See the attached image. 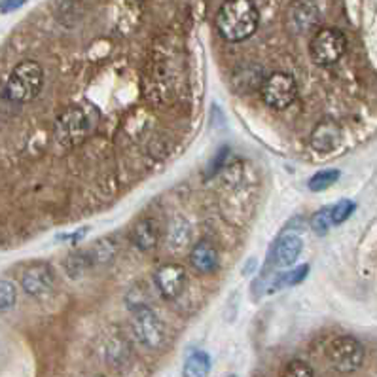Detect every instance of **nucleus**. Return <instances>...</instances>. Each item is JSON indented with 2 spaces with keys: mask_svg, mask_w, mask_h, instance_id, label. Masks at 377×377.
Wrapping results in <instances>:
<instances>
[{
  "mask_svg": "<svg viewBox=\"0 0 377 377\" xmlns=\"http://www.w3.org/2000/svg\"><path fill=\"white\" fill-rule=\"evenodd\" d=\"M258 8L251 0L224 2L216 12V29L228 42H243L258 29Z\"/></svg>",
  "mask_w": 377,
  "mask_h": 377,
  "instance_id": "nucleus-1",
  "label": "nucleus"
},
{
  "mask_svg": "<svg viewBox=\"0 0 377 377\" xmlns=\"http://www.w3.org/2000/svg\"><path fill=\"white\" fill-rule=\"evenodd\" d=\"M347 37L340 29L334 27L318 29L309 42L311 59L320 67L336 65L347 52Z\"/></svg>",
  "mask_w": 377,
  "mask_h": 377,
  "instance_id": "nucleus-3",
  "label": "nucleus"
},
{
  "mask_svg": "<svg viewBox=\"0 0 377 377\" xmlns=\"http://www.w3.org/2000/svg\"><path fill=\"white\" fill-rule=\"evenodd\" d=\"M281 377H315V374H313V368L305 360L296 358V360H290L284 366Z\"/></svg>",
  "mask_w": 377,
  "mask_h": 377,
  "instance_id": "nucleus-18",
  "label": "nucleus"
},
{
  "mask_svg": "<svg viewBox=\"0 0 377 377\" xmlns=\"http://www.w3.org/2000/svg\"><path fill=\"white\" fill-rule=\"evenodd\" d=\"M190 264L200 273H213L218 269V252L209 241H201L190 252Z\"/></svg>",
  "mask_w": 377,
  "mask_h": 377,
  "instance_id": "nucleus-11",
  "label": "nucleus"
},
{
  "mask_svg": "<svg viewBox=\"0 0 377 377\" xmlns=\"http://www.w3.org/2000/svg\"><path fill=\"white\" fill-rule=\"evenodd\" d=\"M15 300H17L15 284L12 281L2 279V281H0V311L12 309L15 305Z\"/></svg>",
  "mask_w": 377,
  "mask_h": 377,
  "instance_id": "nucleus-17",
  "label": "nucleus"
},
{
  "mask_svg": "<svg viewBox=\"0 0 377 377\" xmlns=\"http://www.w3.org/2000/svg\"><path fill=\"white\" fill-rule=\"evenodd\" d=\"M133 332L135 338L150 349H157L165 340L162 320L148 305H139L133 311Z\"/></svg>",
  "mask_w": 377,
  "mask_h": 377,
  "instance_id": "nucleus-7",
  "label": "nucleus"
},
{
  "mask_svg": "<svg viewBox=\"0 0 377 377\" xmlns=\"http://www.w3.org/2000/svg\"><path fill=\"white\" fill-rule=\"evenodd\" d=\"M341 141V129L338 124H334L330 119H326L322 124L315 127V131L311 133V144L317 152H332Z\"/></svg>",
  "mask_w": 377,
  "mask_h": 377,
  "instance_id": "nucleus-10",
  "label": "nucleus"
},
{
  "mask_svg": "<svg viewBox=\"0 0 377 377\" xmlns=\"http://www.w3.org/2000/svg\"><path fill=\"white\" fill-rule=\"evenodd\" d=\"M131 241L135 246H139L141 251H152L157 244V226L152 218H142L135 224L133 231H131Z\"/></svg>",
  "mask_w": 377,
  "mask_h": 377,
  "instance_id": "nucleus-13",
  "label": "nucleus"
},
{
  "mask_svg": "<svg viewBox=\"0 0 377 377\" xmlns=\"http://www.w3.org/2000/svg\"><path fill=\"white\" fill-rule=\"evenodd\" d=\"M330 226H332V224H330V209L328 207L320 209V211L315 213L313 218H311V229H313L317 235H326Z\"/></svg>",
  "mask_w": 377,
  "mask_h": 377,
  "instance_id": "nucleus-19",
  "label": "nucleus"
},
{
  "mask_svg": "<svg viewBox=\"0 0 377 377\" xmlns=\"http://www.w3.org/2000/svg\"><path fill=\"white\" fill-rule=\"evenodd\" d=\"M155 289L160 290L165 300H175L182 294L186 282L184 267L178 264H165L154 275Z\"/></svg>",
  "mask_w": 377,
  "mask_h": 377,
  "instance_id": "nucleus-8",
  "label": "nucleus"
},
{
  "mask_svg": "<svg viewBox=\"0 0 377 377\" xmlns=\"http://www.w3.org/2000/svg\"><path fill=\"white\" fill-rule=\"evenodd\" d=\"M229 377H235V376H229Z\"/></svg>",
  "mask_w": 377,
  "mask_h": 377,
  "instance_id": "nucleus-24",
  "label": "nucleus"
},
{
  "mask_svg": "<svg viewBox=\"0 0 377 377\" xmlns=\"http://www.w3.org/2000/svg\"><path fill=\"white\" fill-rule=\"evenodd\" d=\"M326 358L334 370L340 374H353L364 364L366 351L353 336H338L326 347Z\"/></svg>",
  "mask_w": 377,
  "mask_h": 377,
  "instance_id": "nucleus-4",
  "label": "nucleus"
},
{
  "mask_svg": "<svg viewBox=\"0 0 377 377\" xmlns=\"http://www.w3.org/2000/svg\"><path fill=\"white\" fill-rule=\"evenodd\" d=\"M19 6H23L21 2H2V4H0V10H2V12H8V10H15V8Z\"/></svg>",
  "mask_w": 377,
  "mask_h": 377,
  "instance_id": "nucleus-22",
  "label": "nucleus"
},
{
  "mask_svg": "<svg viewBox=\"0 0 377 377\" xmlns=\"http://www.w3.org/2000/svg\"><path fill=\"white\" fill-rule=\"evenodd\" d=\"M55 284L53 279L52 267L46 264H37V266L29 267L21 277L23 290L32 298H44L46 294H50Z\"/></svg>",
  "mask_w": 377,
  "mask_h": 377,
  "instance_id": "nucleus-9",
  "label": "nucleus"
},
{
  "mask_svg": "<svg viewBox=\"0 0 377 377\" xmlns=\"http://www.w3.org/2000/svg\"><path fill=\"white\" fill-rule=\"evenodd\" d=\"M42 86H44V70L37 61L27 59L15 65L12 70L8 78L6 93L15 103H29L37 99Z\"/></svg>",
  "mask_w": 377,
  "mask_h": 377,
  "instance_id": "nucleus-2",
  "label": "nucleus"
},
{
  "mask_svg": "<svg viewBox=\"0 0 377 377\" xmlns=\"http://www.w3.org/2000/svg\"><path fill=\"white\" fill-rule=\"evenodd\" d=\"M309 273V266H300L298 269H294L292 273L287 275L281 282H279V287H281L282 282H287V284H298V282H302L305 277Z\"/></svg>",
  "mask_w": 377,
  "mask_h": 377,
  "instance_id": "nucleus-21",
  "label": "nucleus"
},
{
  "mask_svg": "<svg viewBox=\"0 0 377 377\" xmlns=\"http://www.w3.org/2000/svg\"><path fill=\"white\" fill-rule=\"evenodd\" d=\"M211 371V356L205 351H195L186 358L184 370L182 376L184 377H207Z\"/></svg>",
  "mask_w": 377,
  "mask_h": 377,
  "instance_id": "nucleus-14",
  "label": "nucleus"
},
{
  "mask_svg": "<svg viewBox=\"0 0 377 377\" xmlns=\"http://www.w3.org/2000/svg\"><path fill=\"white\" fill-rule=\"evenodd\" d=\"M95 377H104V376H95Z\"/></svg>",
  "mask_w": 377,
  "mask_h": 377,
  "instance_id": "nucleus-23",
  "label": "nucleus"
},
{
  "mask_svg": "<svg viewBox=\"0 0 377 377\" xmlns=\"http://www.w3.org/2000/svg\"><path fill=\"white\" fill-rule=\"evenodd\" d=\"M89 264H93V262H91V258H88L84 252H80V254H72V256L67 260L68 273L72 275V277H76V275H80Z\"/></svg>",
  "mask_w": 377,
  "mask_h": 377,
  "instance_id": "nucleus-20",
  "label": "nucleus"
},
{
  "mask_svg": "<svg viewBox=\"0 0 377 377\" xmlns=\"http://www.w3.org/2000/svg\"><path fill=\"white\" fill-rule=\"evenodd\" d=\"M356 205L353 201L349 200H341L338 201L332 209H330V224L332 226H340L343 224L347 218H351V215L355 213Z\"/></svg>",
  "mask_w": 377,
  "mask_h": 377,
  "instance_id": "nucleus-16",
  "label": "nucleus"
},
{
  "mask_svg": "<svg viewBox=\"0 0 377 377\" xmlns=\"http://www.w3.org/2000/svg\"><path fill=\"white\" fill-rule=\"evenodd\" d=\"M260 95L269 108L284 110L296 101L298 84L294 76L289 75V72H273L262 81Z\"/></svg>",
  "mask_w": 377,
  "mask_h": 377,
  "instance_id": "nucleus-5",
  "label": "nucleus"
},
{
  "mask_svg": "<svg viewBox=\"0 0 377 377\" xmlns=\"http://www.w3.org/2000/svg\"><path fill=\"white\" fill-rule=\"evenodd\" d=\"M338 178H340V171L326 169L317 173V175H313V177L309 178L307 186H309L311 192H325L330 186H334L338 182Z\"/></svg>",
  "mask_w": 377,
  "mask_h": 377,
  "instance_id": "nucleus-15",
  "label": "nucleus"
},
{
  "mask_svg": "<svg viewBox=\"0 0 377 377\" xmlns=\"http://www.w3.org/2000/svg\"><path fill=\"white\" fill-rule=\"evenodd\" d=\"M88 116L78 106L67 108L55 122V139L61 146H67V148H72L84 142V139L88 137Z\"/></svg>",
  "mask_w": 377,
  "mask_h": 377,
  "instance_id": "nucleus-6",
  "label": "nucleus"
},
{
  "mask_svg": "<svg viewBox=\"0 0 377 377\" xmlns=\"http://www.w3.org/2000/svg\"><path fill=\"white\" fill-rule=\"evenodd\" d=\"M302 249L303 241L300 235L290 233V235L281 237L279 243H277V249H275V262H277V266L281 267L292 266L298 260V256L302 254Z\"/></svg>",
  "mask_w": 377,
  "mask_h": 377,
  "instance_id": "nucleus-12",
  "label": "nucleus"
}]
</instances>
